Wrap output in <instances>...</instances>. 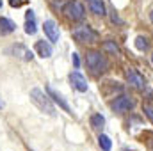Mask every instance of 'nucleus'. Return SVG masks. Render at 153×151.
I'll return each mask as SVG.
<instances>
[{
    "mask_svg": "<svg viewBox=\"0 0 153 151\" xmlns=\"http://www.w3.org/2000/svg\"><path fill=\"white\" fill-rule=\"evenodd\" d=\"M0 7H2V0H0Z\"/></svg>",
    "mask_w": 153,
    "mask_h": 151,
    "instance_id": "b1692460",
    "label": "nucleus"
},
{
    "mask_svg": "<svg viewBox=\"0 0 153 151\" xmlns=\"http://www.w3.org/2000/svg\"><path fill=\"white\" fill-rule=\"evenodd\" d=\"M87 4H89V9L94 14L105 16V4H103V0H87Z\"/></svg>",
    "mask_w": 153,
    "mask_h": 151,
    "instance_id": "9d476101",
    "label": "nucleus"
},
{
    "mask_svg": "<svg viewBox=\"0 0 153 151\" xmlns=\"http://www.w3.org/2000/svg\"><path fill=\"white\" fill-rule=\"evenodd\" d=\"M98 144H100V148L103 151H111V148H112V142H111V139L107 135H100L98 137Z\"/></svg>",
    "mask_w": 153,
    "mask_h": 151,
    "instance_id": "2eb2a0df",
    "label": "nucleus"
},
{
    "mask_svg": "<svg viewBox=\"0 0 153 151\" xmlns=\"http://www.w3.org/2000/svg\"><path fill=\"white\" fill-rule=\"evenodd\" d=\"M25 32L30 34V36L36 34V23H34V20H27V23H25Z\"/></svg>",
    "mask_w": 153,
    "mask_h": 151,
    "instance_id": "f3484780",
    "label": "nucleus"
},
{
    "mask_svg": "<svg viewBox=\"0 0 153 151\" xmlns=\"http://www.w3.org/2000/svg\"><path fill=\"white\" fill-rule=\"evenodd\" d=\"M36 50H38L39 57H43V59L52 57V46H50L46 41H38V43H36Z\"/></svg>",
    "mask_w": 153,
    "mask_h": 151,
    "instance_id": "9b49d317",
    "label": "nucleus"
},
{
    "mask_svg": "<svg viewBox=\"0 0 153 151\" xmlns=\"http://www.w3.org/2000/svg\"><path fill=\"white\" fill-rule=\"evenodd\" d=\"M85 62H87V68L93 71V73H103L109 66L107 59L100 53V52H87V57H85Z\"/></svg>",
    "mask_w": 153,
    "mask_h": 151,
    "instance_id": "f03ea898",
    "label": "nucleus"
},
{
    "mask_svg": "<svg viewBox=\"0 0 153 151\" xmlns=\"http://www.w3.org/2000/svg\"><path fill=\"white\" fill-rule=\"evenodd\" d=\"M143 110L146 114V117L153 123V105H143Z\"/></svg>",
    "mask_w": 153,
    "mask_h": 151,
    "instance_id": "a211bd4d",
    "label": "nucleus"
},
{
    "mask_svg": "<svg viewBox=\"0 0 153 151\" xmlns=\"http://www.w3.org/2000/svg\"><path fill=\"white\" fill-rule=\"evenodd\" d=\"M27 0H9V4H11V7H20V5H23Z\"/></svg>",
    "mask_w": 153,
    "mask_h": 151,
    "instance_id": "aec40b11",
    "label": "nucleus"
},
{
    "mask_svg": "<svg viewBox=\"0 0 153 151\" xmlns=\"http://www.w3.org/2000/svg\"><path fill=\"white\" fill-rule=\"evenodd\" d=\"M134 107V101L128 98V96H121V98H117L114 103H112V110L114 112H126V110H130Z\"/></svg>",
    "mask_w": 153,
    "mask_h": 151,
    "instance_id": "423d86ee",
    "label": "nucleus"
},
{
    "mask_svg": "<svg viewBox=\"0 0 153 151\" xmlns=\"http://www.w3.org/2000/svg\"><path fill=\"white\" fill-rule=\"evenodd\" d=\"M30 100H32V103L38 107L39 110L46 112L48 115H53V114H55V109H53L50 98L45 96V93H43L41 89H32V91H30Z\"/></svg>",
    "mask_w": 153,
    "mask_h": 151,
    "instance_id": "f257e3e1",
    "label": "nucleus"
},
{
    "mask_svg": "<svg viewBox=\"0 0 153 151\" xmlns=\"http://www.w3.org/2000/svg\"><path fill=\"white\" fill-rule=\"evenodd\" d=\"M70 80H71L73 87L78 89L80 93H85V91H87V80L80 75V73H76V71L75 73H71V75H70Z\"/></svg>",
    "mask_w": 153,
    "mask_h": 151,
    "instance_id": "1a4fd4ad",
    "label": "nucleus"
},
{
    "mask_svg": "<svg viewBox=\"0 0 153 151\" xmlns=\"http://www.w3.org/2000/svg\"><path fill=\"white\" fill-rule=\"evenodd\" d=\"M46 91H48V94L52 96V100H53L55 103H59V107H61L62 110H66L68 114H71V109H70V105L64 101V98H62V96H61V94H59V93L53 89V87H50V85H48V87H46Z\"/></svg>",
    "mask_w": 153,
    "mask_h": 151,
    "instance_id": "6e6552de",
    "label": "nucleus"
},
{
    "mask_svg": "<svg viewBox=\"0 0 153 151\" xmlns=\"http://www.w3.org/2000/svg\"><path fill=\"white\" fill-rule=\"evenodd\" d=\"M103 46H105V50H111V52H114V53L119 52V48L116 46L114 43H111V41H105V44H103Z\"/></svg>",
    "mask_w": 153,
    "mask_h": 151,
    "instance_id": "6ab92c4d",
    "label": "nucleus"
},
{
    "mask_svg": "<svg viewBox=\"0 0 153 151\" xmlns=\"http://www.w3.org/2000/svg\"><path fill=\"white\" fill-rule=\"evenodd\" d=\"M14 29H16V25H14L11 20L0 18V36H7V34H11Z\"/></svg>",
    "mask_w": 153,
    "mask_h": 151,
    "instance_id": "f8f14e48",
    "label": "nucleus"
},
{
    "mask_svg": "<svg viewBox=\"0 0 153 151\" xmlns=\"http://www.w3.org/2000/svg\"><path fill=\"white\" fill-rule=\"evenodd\" d=\"M73 64H75V68L80 66V61H78V55H76V53H73Z\"/></svg>",
    "mask_w": 153,
    "mask_h": 151,
    "instance_id": "4be33fe9",
    "label": "nucleus"
},
{
    "mask_svg": "<svg viewBox=\"0 0 153 151\" xmlns=\"http://www.w3.org/2000/svg\"><path fill=\"white\" fill-rule=\"evenodd\" d=\"M25 20H34V11H32V9H29V11H27Z\"/></svg>",
    "mask_w": 153,
    "mask_h": 151,
    "instance_id": "412c9836",
    "label": "nucleus"
},
{
    "mask_svg": "<svg viewBox=\"0 0 153 151\" xmlns=\"http://www.w3.org/2000/svg\"><path fill=\"white\" fill-rule=\"evenodd\" d=\"M0 109H2V101H0Z\"/></svg>",
    "mask_w": 153,
    "mask_h": 151,
    "instance_id": "393cba45",
    "label": "nucleus"
},
{
    "mask_svg": "<svg viewBox=\"0 0 153 151\" xmlns=\"http://www.w3.org/2000/svg\"><path fill=\"white\" fill-rule=\"evenodd\" d=\"M126 78H128V82H130L134 87H137V89H144V85H146L144 76L141 75V73H137L135 70H128V71H126Z\"/></svg>",
    "mask_w": 153,
    "mask_h": 151,
    "instance_id": "0eeeda50",
    "label": "nucleus"
},
{
    "mask_svg": "<svg viewBox=\"0 0 153 151\" xmlns=\"http://www.w3.org/2000/svg\"><path fill=\"white\" fill-rule=\"evenodd\" d=\"M150 20H152V21H153V11H152V13H150Z\"/></svg>",
    "mask_w": 153,
    "mask_h": 151,
    "instance_id": "5701e85b",
    "label": "nucleus"
},
{
    "mask_svg": "<svg viewBox=\"0 0 153 151\" xmlns=\"http://www.w3.org/2000/svg\"><path fill=\"white\" fill-rule=\"evenodd\" d=\"M103 124H105V119H103L102 114H94V115L91 117V126H93L94 130H102Z\"/></svg>",
    "mask_w": 153,
    "mask_h": 151,
    "instance_id": "4468645a",
    "label": "nucleus"
},
{
    "mask_svg": "<svg viewBox=\"0 0 153 151\" xmlns=\"http://www.w3.org/2000/svg\"><path fill=\"white\" fill-rule=\"evenodd\" d=\"M148 46H150L148 39L144 38V36H137V39H135V48H137V50L146 52V50H148Z\"/></svg>",
    "mask_w": 153,
    "mask_h": 151,
    "instance_id": "dca6fc26",
    "label": "nucleus"
},
{
    "mask_svg": "<svg viewBox=\"0 0 153 151\" xmlns=\"http://www.w3.org/2000/svg\"><path fill=\"white\" fill-rule=\"evenodd\" d=\"M62 13H64L70 20H82L84 14H85V9H84V5H82L78 0H71V2H68V4L64 5Z\"/></svg>",
    "mask_w": 153,
    "mask_h": 151,
    "instance_id": "7ed1b4c3",
    "label": "nucleus"
},
{
    "mask_svg": "<svg viewBox=\"0 0 153 151\" xmlns=\"http://www.w3.org/2000/svg\"><path fill=\"white\" fill-rule=\"evenodd\" d=\"M43 30H45V36L48 38V41H52V43L59 41V30H57V25L53 20H46L43 25Z\"/></svg>",
    "mask_w": 153,
    "mask_h": 151,
    "instance_id": "39448f33",
    "label": "nucleus"
},
{
    "mask_svg": "<svg viewBox=\"0 0 153 151\" xmlns=\"http://www.w3.org/2000/svg\"><path fill=\"white\" fill-rule=\"evenodd\" d=\"M73 38L78 43H94L96 41V32L91 30V27L82 25V27H76L75 30H73Z\"/></svg>",
    "mask_w": 153,
    "mask_h": 151,
    "instance_id": "20e7f679",
    "label": "nucleus"
},
{
    "mask_svg": "<svg viewBox=\"0 0 153 151\" xmlns=\"http://www.w3.org/2000/svg\"><path fill=\"white\" fill-rule=\"evenodd\" d=\"M14 53L18 55V57H22V59H25V61H30L34 55H32V52L30 50H27V48H23V46H14Z\"/></svg>",
    "mask_w": 153,
    "mask_h": 151,
    "instance_id": "ddd939ff",
    "label": "nucleus"
},
{
    "mask_svg": "<svg viewBox=\"0 0 153 151\" xmlns=\"http://www.w3.org/2000/svg\"><path fill=\"white\" fill-rule=\"evenodd\" d=\"M152 62H153V55H152Z\"/></svg>",
    "mask_w": 153,
    "mask_h": 151,
    "instance_id": "a878e982",
    "label": "nucleus"
}]
</instances>
